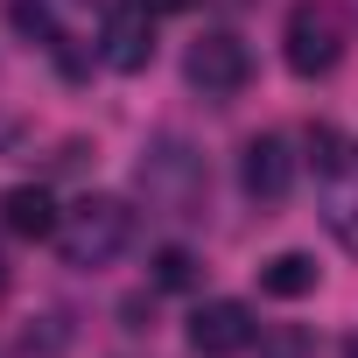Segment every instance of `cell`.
Returning a JSON list of instances; mask_svg holds the SVG:
<instances>
[{
    "label": "cell",
    "mask_w": 358,
    "mask_h": 358,
    "mask_svg": "<svg viewBox=\"0 0 358 358\" xmlns=\"http://www.w3.org/2000/svg\"><path fill=\"white\" fill-rule=\"evenodd\" d=\"M127 239H134V211H127L120 197H78V204L64 211V225H57V253H64V267H78V274L113 267V260L127 253Z\"/></svg>",
    "instance_id": "1"
},
{
    "label": "cell",
    "mask_w": 358,
    "mask_h": 358,
    "mask_svg": "<svg viewBox=\"0 0 358 358\" xmlns=\"http://www.w3.org/2000/svg\"><path fill=\"white\" fill-rule=\"evenodd\" d=\"M134 183H141V197H148L155 211H169V218H197V204H204V155H197L190 141L162 134V141L141 155Z\"/></svg>",
    "instance_id": "2"
},
{
    "label": "cell",
    "mask_w": 358,
    "mask_h": 358,
    "mask_svg": "<svg viewBox=\"0 0 358 358\" xmlns=\"http://www.w3.org/2000/svg\"><path fill=\"white\" fill-rule=\"evenodd\" d=\"M281 57H288L295 78H330L344 64V15L330 0H295L288 29H281Z\"/></svg>",
    "instance_id": "3"
},
{
    "label": "cell",
    "mask_w": 358,
    "mask_h": 358,
    "mask_svg": "<svg viewBox=\"0 0 358 358\" xmlns=\"http://www.w3.org/2000/svg\"><path fill=\"white\" fill-rule=\"evenodd\" d=\"M183 78H190V92H204V99H232V92H246L253 57H246V43H239V36L211 29V36H197V43H190Z\"/></svg>",
    "instance_id": "4"
},
{
    "label": "cell",
    "mask_w": 358,
    "mask_h": 358,
    "mask_svg": "<svg viewBox=\"0 0 358 358\" xmlns=\"http://www.w3.org/2000/svg\"><path fill=\"white\" fill-rule=\"evenodd\" d=\"M99 57H106V71H120V78L148 71V57H155V8L120 0V8L106 15V29H99Z\"/></svg>",
    "instance_id": "5"
},
{
    "label": "cell",
    "mask_w": 358,
    "mask_h": 358,
    "mask_svg": "<svg viewBox=\"0 0 358 358\" xmlns=\"http://www.w3.org/2000/svg\"><path fill=\"white\" fill-rule=\"evenodd\" d=\"M253 330H260V323H253L246 302H197L183 337H190L197 358H239V351L253 344Z\"/></svg>",
    "instance_id": "6"
},
{
    "label": "cell",
    "mask_w": 358,
    "mask_h": 358,
    "mask_svg": "<svg viewBox=\"0 0 358 358\" xmlns=\"http://www.w3.org/2000/svg\"><path fill=\"white\" fill-rule=\"evenodd\" d=\"M288 183H295V148H288L281 134H253L246 155H239V190H246L253 204H281Z\"/></svg>",
    "instance_id": "7"
},
{
    "label": "cell",
    "mask_w": 358,
    "mask_h": 358,
    "mask_svg": "<svg viewBox=\"0 0 358 358\" xmlns=\"http://www.w3.org/2000/svg\"><path fill=\"white\" fill-rule=\"evenodd\" d=\"M0 218H8L15 239H57V225H64V211H57V197H50L43 183L8 190V197H0Z\"/></svg>",
    "instance_id": "8"
},
{
    "label": "cell",
    "mask_w": 358,
    "mask_h": 358,
    "mask_svg": "<svg viewBox=\"0 0 358 358\" xmlns=\"http://www.w3.org/2000/svg\"><path fill=\"white\" fill-rule=\"evenodd\" d=\"M316 260L309 253H274V260H260V295H274V302H302V295H316Z\"/></svg>",
    "instance_id": "9"
},
{
    "label": "cell",
    "mask_w": 358,
    "mask_h": 358,
    "mask_svg": "<svg viewBox=\"0 0 358 358\" xmlns=\"http://www.w3.org/2000/svg\"><path fill=\"white\" fill-rule=\"evenodd\" d=\"M323 225L358 253V176L344 169V176H330V197H323Z\"/></svg>",
    "instance_id": "10"
},
{
    "label": "cell",
    "mask_w": 358,
    "mask_h": 358,
    "mask_svg": "<svg viewBox=\"0 0 358 358\" xmlns=\"http://www.w3.org/2000/svg\"><path fill=\"white\" fill-rule=\"evenodd\" d=\"M8 22H15L29 43H43V50H64V36H57V15L43 8V0H8Z\"/></svg>",
    "instance_id": "11"
},
{
    "label": "cell",
    "mask_w": 358,
    "mask_h": 358,
    "mask_svg": "<svg viewBox=\"0 0 358 358\" xmlns=\"http://www.w3.org/2000/svg\"><path fill=\"white\" fill-rule=\"evenodd\" d=\"M155 288H169V295L197 288V253H190V246H162V253H155Z\"/></svg>",
    "instance_id": "12"
},
{
    "label": "cell",
    "mask_w": 358,
    "mask_h": 358,
    "mask_svg": "<svg viewBox=\"0 0 358 358\" xmlns=\"http://www.w3.org/2000/svg\"><path fill=\"white\" fill-rule=\"evenodd\" d=\"M309 155H316V169H323V176H344V169H351V155H344V141H337L330 127H316V134H309Z\"/></svg>",
    "instance_id": "13"
},
{
    "label": "cell",
    "mask_w": 358,
    "mask_h": 358,
    "mask_svg": "<svg viewBox=\"0 0 358 358\" xmlns=\"http://www.w3.org/2000/svg\"><path fill=\"white\" fill-rule=\"evenodd\" d=\"M344 358H358V337H344Z\"/></svg>",
    "instance_id": "14"
},
{
    "label": "cell",
    "mask_w": 358,
    "mask_h": 358,
    "mask_svg": "<svg viewBox=\"0 0 358 358\" xmlns=\"http://www.w3.org/2000/svg\"><path fill=\"white\" fill-rule=\"evenodd\" d=\"M0 295H8V260H0Z\"/></svg>",
    "instance_id": "15"
}]
</instances>
